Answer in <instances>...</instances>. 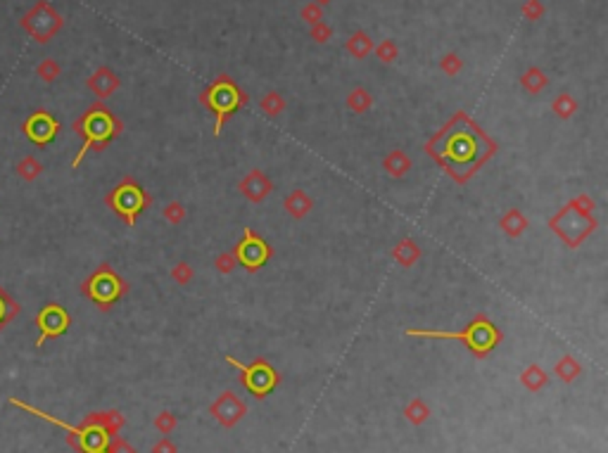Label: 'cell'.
I'll use <instances>...</instances> for the list:
<instances>
[{
  "label": "cell",
  "instance_id": "cell-1",
  "mask_svg": "<svg viewBox=\"0 0 608 453\" xmlns=\"http://www.w3.org/2000/svg\"><path fill=\"white\" fill-rule=\"evenodd\" d=\"M497 140H492L466 112H456L430 135L423 150L456 185H466L497 155Z\"/></svg>",
  "mask_w": 608,
  "mask_h": 453
},
{
  "label": "cell",
  "instance_id": "cell-2",
  "mask_svg": "<svg viewBox=\"0 0 608 453\" xmlns=\"http://www.w3.org/2000/svg\"><path fill=\"white\" fill-rule=\"evenodd\" d=\"M71 131L81 138V150H78L76 157L71 160V169H76L88 152H93V150H96V152H103L112 140H117L119 135L124 133V124H121V119L107 110L105 105L96 103L71 124Z\"/></svg>",
  "mask_w": 608,
  "mask_h": 453
},
{
  "label": "cell",
  "instance_id": "cell-3",
  "mask_svg": "<svg viewBox=\"0 0 608 453\" xmlns=\"http://www.w3.org/2000/svg\"><path fill=\"white\" fill-rule=\"evenodd\" d=\"M597 202L589 195H577L566 207H561L547 226L552 233L559 235V240L570 249H577L587 237L599 228V221L594 217Z\"/></svg>",
  "mask_w": 608,
  "mask_h": 453
},
{
  "label": "cell",
  "instance_id": "cell-4",
  "mask_svg": "<svg viewBox=\"0 0 608 453\" xmlns=\"http://www.w3.org/2000/svg\"><path fill=\"white\" fill-rule=\"evenodd\" d=\"M407 335L409 337H421V340H456V342H463L475 358L487 356L490 351L495 349L499 342H502V330H499L485 313H477L466 328L456 330V333H447V330L409 328Z\"/></svg>",
  "mask_w": 608,
  "mask_h": 453
},
{
  "label": "cell",
  "instance_id": "cell-5",
  "mask_svg": "<svg viewBox=\"0 0 608 453\" xmlns=\"http://www.w3.org/2000/svg\"><path fill=\"white\" fill-rule=\"evenodd\" d=\"M126 292H128V283L110 264H100L81 285V294L86 299H91L100 311H110Z\"/></svg>",
  "mask_w": 608,
  "mask_h": 453
},
{
  "label": "cell",
  "instance_id": "cell-6",
  "mask_svg": "<svg viewBox=\"0 0 608 453\" xmlns=\"http://www.w3.org/2000/svg\"><path fill=\"white\" fill-rule=\"evenodd\" d=\"M152 197L143 190L141 183H136L133 178H121L114 188L105 195V204L124 221L128 228L136 226V221L141 219V214L148 209Z\"/></svg>",
  "mask_w": 608,
  "mask_h": 453
},
{
  "label": "cell",
  "instance_id": "cell-7",
  "mask_svg": "<svg viewBox=\"0 0 608 453\" xmlns=\"http://www.w3.org/2000/svg\"><path fill=\"white\" fill-rule=\"evenodd\" d=\"M248 103V95H243L228 78H219L212 83L202 95V105L214 114V135H221L223 124Z\"/></svg>",
  "mask_w": 608,
  "mask_h": 453
},
{
  "label": "cell",
  "instance_id": "cell-8",
  "mask_svg": "<svg viewBox=\"0 0 608 453\" xmlns=\"http://www.w3.org/2000/svg\"><path fill=\"white\" fill-rule=\"evenodd\" d=\"M62 24H64L62 14L50 5V0H39V3L31 5V10L19 19V26L24 28L29 33V38H34L36 43H48L50 38H55Z\"/></svg>",
  "mask_w": 608,
  "mask_h": 453
},
{
  "label": "cell",
  "instance_id": "cell-9",
  "mask_svg": "<svg viewBox=\"0 0 608 453\" xmlns=\"http://www.w3.org/2000/svg\"><path fill=\"white\" fill-rule=\"evenodd\" d=\"M233 256L238 266H243L248 273H257L266 261L273 256V249L269 242H264L252 228L243 230V240L233 247Z\"/></svg>",
  "mask_w": 608,
  "mask_h": 453
},
{
  "label": "cell",
  "instance_id": "cell-10",
  "mask_svg": "<svg viewBox=\"0 0 608 453\" xmlns=\"http://www.w3.org/2000/svg\"><path fill=\"white\" fill-rule=\"evenodd\" d=\"M226 361L233 363L235 368L243 373V385L248 387V390L255 394L257 399H264L266 394H271L273 390H276V385H278V373L273 370L271 365L264 361V358H257V361L250 363V365L235 361L233 356H226Z\"/></svg>",
  "mask_w": 608,
  "mask_h": 453
},
{
  "label": "cell",
  "instance_id": "cell-11",
  "mask_svg": "<svg viewBox=\"0 0 608 453\" xmlns=\"http://www.w3.org/2000/svg\"><path fill=\"white\" fill-rule=\"evenodd\" d=\"M36 328H39V340H36V347H43L48 340H55V337H62L71 326V316L64 306H60L57 301H50L36 313Z\"/></svg>",
  "mask_w": 608,
  "mask_h": 453
},
{
  "label": "cell",
  "instance_id": "cell-12",
  "mask_svg": "<svg viewBox=\"0 0 608 453\" xmlns=\"http://www.w3.org/2000/svg\"><path fill=\"white\" fill-rule=\"evenodd\" d=\"M60 128H62L60 121H57L48 110H36L24 119V124H21V133H24L26 140H31L34 145L46 147L57 138Z\"/></svg>",
  "mask_w": 608,
  "mask_h": 453
},
{
  "label": "cell",
  "instance_id": "cell-13",
  "mask_svg": "<svg viewBox=\"0 0 608 453\" xmlns=\"http://www.w3.org/2000/svg\"><path fill=\"white\" fill-rule=\"evenodd\" d=\"M238 190H240V195L248 199V202L259 204L273 192V181L264 174L262 169H252V171H248V174L240 178V183H238Z\"/></svg>",
  "mask_w": 608,
  "mask_h": 453
},
{
  "label": "cell",
  "instance_id": "cell-14",
  "mask_svg": "<svg viewBox=\"0 0 608 453\" xmlns=\"http://www.w3.org/2000/svg\"><path fill=\"white\" fill-rule=\"evenodd\" d=\"M88 88L96 98L105 100V98L114 95V90L119 88V76L114 74L112 69L100 67V69L93 71V76L88 78Z\"/></svg>",
  "mask_w": 608,
  "mask_h": 453
},
{
  "label": "cell",
  "instance_id": "cell-15",
  "mask_svg": "<svg viewBox=\"0 0 608 453\" xmlns=\"http://www.w3.org/2000/svg\"><path fill=\"white\" fill-rule=\"evenodd\" d=\"M283 209L290 214V217L295 219V221H302V219H307L309 214H311V209H314V199H311L307 192L304 190H300V188H295V190H290L285 195V199H283Z\"/></svg>",
  "mask_w": 608,
  "mask_h": 453
},
{
  "label": "cell",
  "instance_id": "cell-16",
  "mask_svg": "<svg viewBox=\"0 0 608 453\" xmlns=\"http://www.w3.org/2000/svg\"><path fill=\"white\" fill-rule=\"evenodd\" d=\"M212 411L216 413V418H219L223 425H233V422L245 413V408H243L240 401L233 397V394H223V397L216 401V406L212 408Z\"/></svg>",
  "mask_w": 608,
  "mask_h": 453
},
{
  "label": "cell",
  "instance_id": "cell-17",
  "mask_svg": "<svg viewBox=\"0 0 608 453\" xmlns=\"http://www.w3.org/2000/svg\"><path fill=\"white\" fill-rule=\"evenodd\" d=\"M392 259L402 266V269H411V266L421 259V247H418V242L411 240V237H402V240L392 247Z\"/></svg>",
  "mask_w": 608,
  "mask_h": 453
},
{
  "label": "cell",
  "instance_id": "cell-18",
  "mask_svg": "<svg viewBox=\"0 0 608 453\" xmlns=\"http://www.w3.org/2000/svg\"><path fill=\"white\" fill-rule=\"evenodd\" d=\"M382 169L387 171L390 178H404L411 171V157L404 150H392L382 157Z\"/></svg>",
  "mask_w": 608,
  "mask_h": 453
},
{
  "label": "cell",
  "instance_id": "cell-19",
  "mask_svg": "<svg viewBox=\"0 0 608 453\" xmlns=\"http://www.w3.org/2000/svg\"><path fill=\"white\" fill-rule=\"evenodd\" d=\"M499 228H502L504 235L516 240V237H520L527 230V219L520 209H509L502 219H499Z\"/></svg>",
  "mask_w": 608,
  "mask_h": 453
},
{
  "label": "cell",
  "instance_id": "cell-20",
  "mask_svg": "<svg viewBox=\"0 0 608 453\" xmlns=\"http://www.w3.org/2000/svg\"><path fill=\"white\" fill-rule=\"evenodd\" d=\"M19 311H21L19 301L14 299L10 292H5L3 285H0V333H3V330L10 326L14 318H17Z\"/></svg>",
  "mask_w": 608,
  "mask_h": 453
},
{
  "label": "cell",
  "instance_id": "cell-21",
  "mask_svg": "<svg viewBox=\"0 0 608 453\" xmlns=\"http://www.w3.org/2000/svg\"><path fill=\"white\" fill-rule=\"evenodd\" d=\"M14 171H17V176L21 178V181L31 183V181H36V178L43 174V164L36 160L34 155H26V157H21V160L17 162Z\"/></svg>",
  "mask_w": 608,
  "mask_h": 453
},
{
  "label": "cell",
  "instance_id": "cell-22",
  "mask_svg": "<svg viewBox=\"0 0 608 453\" xmlns=\"http://www.w3.org/2000/svg\"><path fill=\"white\" fill-rule=\"evenodd\" d=\"M552 110L559 119H570L577 112V103H575V98L568 95V93H561V95L552 103Z\"/></svg>",
  "mask_w": 608,
  "mask_h": 453
},
{
  "label": "cell",
  "instance_id": "cell-23",
  "mask_svg": "<svg viewBox=\"0 0 608 453\" xmlns=\"http://www.w3.org/2000/svg\"><path fill=\"white\" fill-rule=\"evenodd\" d=\"M60 74H62V67L53 60V57H46V60H41L39 67H36V76H39L41 81H46V83L57 81V76H60Z\"/></svg>",
  "mask_w": 608,
  "mask_h": 453
},
{
  "label": "cell",
  "instance_id": "cell-24",
  "mask_svg": "<svg viewBox=\"0 0 608 453\" xmlns=\"http://www.w3.org/2000/svg\"><path fill=\"white\" fill-rule=\"evenodd\" d=\"M347 105H350V110H352V112H357V114H366L368 110H371L373 100H371V95H368V93H366L364 88H357V90H352V93H350V98H347Z\"/></svg>",
  "mask_w": 608,
  "mask_h": 453
},
{
  "label": "cell",
  "instance_id": "cell-25",
  "mask_svg": "<svg viewBox=\"0 0 608 453\" xmlns=\"http://www.w3.org/2000/svg\"><path fill=\"white\" fill-rule=\"evenodd\" d=\"M186 204L183 202H169L162 209V217L169 226H181L186 221Z\"/></svg>",
  "mask_w": 608,
  "mask_h": 453
},
{
  "label": "cell",
  "instance_id": "cell-26",
  "mask_svg": "<svg viewBox=\"0 0 608 453\" xmlns=\"http://www.w3.org/2000/svg\"><path fill=\"white\" fill-rule=\"evenodd\" d=\"M259 107H262V112L266 114V117H278V114L285 110V103H283V98H280L278 93H269V95L262 98Z\"/></svg>",
  "mask_w": 608,
  "mask_h": 453
},
{
  "label": "cell",
  "instance_id": "cell-27",
  "mask_svg": "<svg viewBox=\"0 0 608 453\" xmlns=\"http://www.w3.org/2000/svg\"><path fill=\"white\" fill-rule=\"evenodd\" d=\"M523 85H525V90H527V93H532V95H537V93L547 85V76L542 74L539 69H530V71H525V76H523Z\"/></svg>",
  "mask_w": 608,
  "mask_h": 453
},
{
  "label": "cell",
  "instance_id": "cell-28",
  "mask_svg": "<svg viewBox=\"0 0 608 453\" xmlns=\"http://www.w3.org/2000/svg\"><path fill=\"white\" fill-rule=\"evenodd\" d=\"M193 278H195V271H193L191 264L178 261L176 266H171V280H173L176 285H188Z\"/></svg>",
  "mask_w": 608,
  "mask_h": 453
},
{
  "label": "cell",
  "instance_id": "cell-29",
  "mask_svg": "<svg viewBox=\"0 0 608 453\" xmlns=\"http://www.w3.org/2000/svg\"><path fill=\"white\" fill-rule=\"evenodd\" d=\"M556 373H559V375L566 380V382H570V380H573L577 373H580V365H577V361L573 356H563L559 361V365H556Z\"/></svg>",
  "mask_w": 608,
  "mask_h": 453
},
{
  "label": "cell",
  "instance_id": "cell-30",
  "mask_svg": "<svg viewBox=\"0 0 608 453\" xmlns=\"http://www.w3.org/2000/svg\"><path fill=\"white\" fill-rule=\"evenodd\" d=\"M525 382V387H530V390H539L542 385H544V373H542V368L539 365H530V368H527L525 373H523V378H520Z\"/></svg>",
  "mask_w": 608,
  "mask_h": 453
},
{
  "label": "cell",
  "instance_id": "cell-31",
  "mask_svg": "<svg viewBox=\"0 0 608 453\" xmlns=\"http://www.w3.org/2000/svg\"><path fill=\"white\" fill-rule=\"evenodd\" d=\"M214 266H216V271L223 273V276H228V273H233V271H235V266H238L235 256H233V251H221V254H216Z\"/></svg>",
  "mask_w": 608,
  "mask_h": 453
},
{
  "label": "cell",
  "instance_id": "cell-32",
  "mask_svg": "<svg viewBox=\"0 0 608 453\" xmlns=\"http://www.w3.org/2000/svg\"><path fill=\"white\" fill-rule=\"evenodd\" d=\"M350 50H352V53L357 55V57H364L368 50H371V43H368V38H366L364 33H357V36H354V38L350 41Z\"/></svg>",
  "mask_w": 608,
  "mask_h": 453
},
{
  "label": "cell",
  "instance_id": "cell-33",
  "mask_svg": "<svg viewBox=\"0 0 608 453\" xmlns=\"http://www.w3.org/2000/svg\"><path fill=\"white\" fill-rule=\"evenodd\" d=\"M409 418L414 422H423L425 420V406L421 404V401H414L409 408Z\"/></svg>",
  "mask_w": 608,
  "mask_h": 453
},
{
  "label": "cell",
  "instance_id": "cell-34",
  "mask_svg": "<svg viewBox=\"0 0 608 453\" xmlns=\"http://www.w3.org/2000/svg\"><path fill=\"white\" fill-rule=\"evenodd\" d=\"M378 55H380L385 62H392V60H395V55H397V50H395L392 43H382V46L378 48Z\"/></svg>",
  "mask_w": 608,
  "mask_h": 453
},
{
  "label": "cell",
  "instance_id": "cell-35",
  "mask_svg": "<svg viewBox=\"0 0 608 453\" xmlns=\"http://www.w3.org/2000/svg\"><path fill=\"white\" fill-rule=\"evenodd\" d=\"M442 67H445L447 71H450V74H456V71L461 69V62L456 60L454 55H450V60H445V62H442Z\"/></svg>",
  "mask_w": 608,
  "mask_h": 453
},
{
  "label": "cell",
  "instance_id": "cell-36",
  "mask_svg": "<svg viewBox=\"0 0 608 453\" xmlns=\"http://www.w3.org/2000/svg\"><path fill=\"white\" fill-rule=\"evenodd\" d=\"M157 425H159V427H164V429L173 427V415H169V413H162V415H159V420H157Z\"/></svg>",
  "mask_w": 608,
  "mask_h": 453
},
{
  "label": "cell",
  "instance_id": "cell-37",
  "mask_svg": "<svg viewBox=\"0 0 608 453\" xmlns=\"http://www.w3.org/2000/svg\"><path fill=\"white\" fill-rule=\"evenodd\" d=\"M314 36H316V41H325L330 36V28H325V26H318L316 31H314Z\"/></svg>",
  "mask_w": 608,
  "mask_h": 453
},
{
  "label": "cell",
  "instance_id": "cell-38",
  "mask_svg": "<svg viewBox=\"0 0 608 453\" xmlns=\"http://www.w3.org/2000/svg\"><path fill=\"white\" fill-rule=\"evenodd\" d=\"M302 17L307 19V21H316V19H318V12L314 10V7H307V10L302 12Z\"/></svg>",
  "mask_w": 608,
  "mask_h": 453
},
{
  "label": "cell",
  "instance_id": "cell-39",
  "mask_svg": "<svg viewBox=\"0 0 608 453\" xmlns=\"http://www.w3.org/2000/svg\"><path fill=\"white\" fill-rule=\"evenodd\" d=\"M98 453H110V451H107V449H105V451H98Z\"/></svg>",
  "mask_w": 608,
  "mask_h": 453
},
{
  "label": "cell",
  "instance_id": "cell-40",
  "mask_svg": "<svg viewBox=\"0 0 608 453\" xmlns=\"http://www.w3.org/2000/svg\"><path fill=\"white\" fill-rule=\"evenodd\" d=\"M323 3H325V0H323Z\"/></svg>",
  "mask_w": 608,
  "mask_h": 453
}]
</instances>
